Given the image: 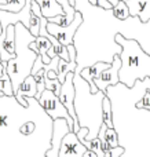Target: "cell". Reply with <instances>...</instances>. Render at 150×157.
Listing matches in <instances>:
<instances>
[{"label": "cell", "instance_id": "cell-19", "mask_svg": "<svg viewBox=\"0 0 150 157\" xmlns=\"http://www.w3.org/2000/svg\"><path fill=\"white\" fill-rule=\"evenodd\" d=\"M46 69H40L39 72H36L33 76L36 78V83H37V94H36V98H40L43 91L46 90Z\"/></svg>", "mask_w": 150, "mask_h": 157}, {"label": "cell", "instance_id": "cell-3", "mask_svg": "<svg viewBox=\"0 0 150 157\" xmlns=\"http://www.w3.org/2000/svg\"><path fill=\"white\" fill-rule=\"evenodd\" d=\"M74 88V110L79 120V125L88 128V135L85 139H94L98 136L101 127L103 124V98L106 97V92L101 91L94 94L91 91V86L84 77L80 75V72H74L73 76Z\"/></svg>", "mask_w": 150, "mask_h": 157}, {"label": "cell", "instance_id": "cell-17", "mask_svg": "<svg viewBox=\"0 0 150 157\" xmlns=\"http://www.w3.org/2000/svg\"><path fill=\"white\" fill-rule=\"evenodd\" d=\"M103 123L109 128H113V110H112V101L110 98L105 97L103 98Z\"/></svg>", "mask_w": 150, "mask_h": 157}, {"label": "cell", "instance_id": "cell-2", "mask_svg": "<svg viewBox=\"0 0 150 157\" xmlns=\"http://www.w3.org/2000/svg\"><path fill=\"white\" fill-rule=\"evenodd\" d=\"M149 80H138L134 87L120 81L106 90L112 101L113 128L124 147L120 157H150V110L137 105L148 92Z\"/></svg>", "mask_w": 150, "mask_h": 157}, {"label": "cell", "instance_id": "cell-29", "mask_svg": "<svg viewBox=\"0 0 150 157\" xmlns=\"http://www.w3.org/2000/svg\"><path fill=\"white\" fill-rule=\"evenodd\" d=\"M109 2L112 3V4H113V7H114V6H116V4H117V3H118V0H109Z\"/></svg>", "mask_w": 150, "mask_h": 157}, {"label": "cell", "instance_id": "cell-25", "mask_svg": "<svg viewBox=\"0 0 150 157\" xmlns=\"http://www.w3.org/2000/svg\"><path fill=\"white\" fill-rule=\"evenodd\" d=\"M98 7L103 8V10H112L113 8V4L109 2V0H98Z\"/></svg>", "mask_w": 150, "mask_h": 157}, {"label": "cell", "instance_id": "cell-30", "mask_svg": "<svg viewBox=\"0 0 150 157\" xmlns=\"http://www.w3.org/2000/svg\"><path fill=\"white\" fill-rule=\"evenodd\" d=\"M69 2H70V4H72V6H74V3H76V0H69Z\"/></svg>", "mask_w": 150, "mask_h": 157}, {"label": "cell", "instance_id": "cell-7", "mask_svg": "<svg viewBox=\"0 0 150 157\" xmlns=\"http://www.w3.org/2000/svg\"><path fill=\"white\" fill-rule=\"evenodd\" d=\"M81 24H83V14L80 11H77L76 15H74V19L69 25L61 26V25H57L54 22H47V30L52 36H55L63 46H69V44H73L74 35H76L77 29H79V26Z\"/></svg>", "mask_w": 150, "mask_h": 157}, {"label": "cell", "instance_id": "cell-13", "mask_svg": "<svg viewBox=\"0 0 150 157\" xmlns=\"http://www.w3.org/2000/svg\"><path fill=\"white\" fill-rule=\"evenodd\" d=\"M131 17H139L142 22L150 21V0H126Z\"/></svg>", "mask_w": 150, "mask_h": 157}, {"label": "cell", "instance_id": "cell-22", "mask_svg": "<svg viewBox=\"0 0 150 157\" xmlns=\"http://www.w3.org/2000/svg\"><path fill=\"white\" fill-rule=\"evenodd\" d=\"M40 18H39L36 14L32 13V18H30V26H29V30L33 33L35 36H39L40 33Z\"/></svg>", "mask_w": 150, "mask_h": 157}, {"label": "cell", "instance_id": "cell-27", "mask_svg": "<svg viewBox=\"0 0 150 157\" xmlns=\"http://www.w3.org/2000/svg\"><path fill=\"white\" fill-rule=\"evenodd\" d=\"M3 69H4V65H3V62H0V75L3 73ZM0 95H3L2 91H0Z\"/></svg>", "mask_w": 150, "mask_h": 157}, {"label": "cell", "instance_id": "cell-11", "mask_svg": "<svg viewBox=\"0 0 150 157\" xmlns=\"http://www.w3.org/2000/svg\"><path fill=\"white\" fill-rule=\"evenodd\" d=\"M0 55L2 61H10L15 58V25L11 24L7 28L6 39L3 46H0Z\"/></svg>", "mask_w": 150, "mask_h": 157}, {"label": "cell", "instance_id": "cell-12", "mask_svg": "<svg viewBox=\"0 0 150 157\" xmlns=\"http://www.w3.org/2000/svg\"><path fill=\"white\" fill-rule=\"evenodd\" d=\"M36 94H37V83L35 76L29 75L19 86L18 91L15 92V98L22 105H28V97H36Z\"/></svg>", "mask_w": 150, "mask_h": 157}, {"label": "cell", "instance_id": "cell-9", "mask_svg": "<svg viewBox=\"0 0 150 157\" xmlns=\"http://www.w3.org/2000/svg\"><path fill=\"white\" fill-rule=\"evenodd\" d=\"M120 68H121V58L118 54H116L114 58H113L112 65L107 69H105L99 77L94 78V84L98 87V90L106 92L109 86H114V84L120 83V77H118Z\"/></svg>", "mask_w": 150, "mask_h": 157}, {"label": "cell", "instance_id": "cell-28", "mask_svg": "<svg viewBox=\"0 0 150 157\" xmlns=\"http://www.w3.org/2000/svg\"><path fill=\"white\" fill-rule=\"evenodd\" d=\"M88 2H90L92 6H96V4H98V0H88Z\"/></svg>", "mask_w": 150, "mask_h": 157}, {"label": "cell", "instance_id": "cell-5", "mask_svg": "<svg viewBox=\"0 0 150 157\" xmlns=\"http://www.w3.org/2000/svg\"><path fill=\"white\" fill-rule=\"evenodd\" d=\"M35 36L22 22L15 24V58L7 61V73L10 75L13 81L14 94L18 91L19 86L29 75H32V69L37 59L39 54L30 48V43L36 40Z\"/></svg>", "mask_w": 150, "mask_h": 157}, {"label": "cell", "instance_id": "cell-4", "mask_svg": "<svg viewBox=\"0 0 150 157\" xmlns=\"http://www.w3.org/2000/svg\"><path fill=\"white\" fill-rule=\"evenodd\" d=\"M116 41L123 47L118 54L121 58V68L118 72L121 83L134 87L138 80L150 77V54L143 50L139 41L124 37L121 33L116 35Z\"/></svg>", "mask_w": 150, "mask_h": 157}, {"label": "cell", "instance_id": "cell-21", "mask_svg": "<svg viewBox=\"0 0 150 157\" xmlns=\"http://www.w3.org/2000/svg\"><path fill=\"white\" fill-rule=\"evenodd\" d=\"M106 141H107V144H109L112 147L118 146V136H117V132H116L114 128H107V131H106Z\"/></svg>", "mask_w": 150, "mask_h": 157}, {"label": "cell", "instance_id": "cell-1", "mask_svg": "<svg viewBox=\"0 0 150 157\" xmlns=\"http://www.w3.org/2000/svg\"><path fill=\"white\" fill-rule=\"evenodd\" d=\"M54 138V119L36 97L22 105L0 95V157H47Z\"/></svg>", "mask_w": 150, "mask_h": 157}, {"label": "cell", "instance_id": "cell-18", "mask_svg": "<svg viewBox=\"0 0 150 157\" xmlns=\"http://www.w3.org/2000/svg\"><path fill=\"white\" fill-rule=\"evenodd\" d=\"M26 4V0H7L6 4H0V10L11 11V13H19Z\"/></svg>", "mask_w": 150, "mask_h": 157}, {"label": "cell", "instance_id": "cell-14", "mask_svg": "<svg viewBox=\"0 0 150 157\" xmlns=\"http://www.w3.org/2000/svg\"><path fill=\"white\" fill-rule=\"evenodd\" d=\"M110 65H112V63H109V62H96V63H94V65L84 68L81 72H80V75H81V76L84 77L85 80L88 81V83H90V86H91V91H92L94 94L99 91L98 87H96L95 84H94V78H96V77L101 76L102 72H103L105 69L109 68Z\"/></svg>", "mask_w": 150, "mask_h": 157}, {"label": "cell", "instance_id": "cell-23", "mask_svg": "<svg viewBox=\"0 0 150 157\" xmlns=\"http://www.w3.org/2000/svg\"><path fill=\"white\" fill-rule=\"evenodd\" d=\"M124 153V147L123 146H116V147H109L105 152V157H120Z\"/></svg>", "mask_w": 150, "mask_h": 157}, {"label": "cell", "instance_id": "cell-15", "mask_svg": "<svg viewBox=\"0 0 150 157\" xmlns=\"http://www.w3.org/2000/svg\"><path fill=\"white\" fill-rule=\"evenodd\" d=\"M36 46H37V52L41 55V59H43L44 63H51L52 62V58L48 57V50H51L52 47V43L48 37L46 36H40L39 35L36 37Z\"/></svg>", "mask_w": 150, "mask_h": 157}, {"label": "cell", "instance_id": "cell-20", "mask_svg": "<svg viewBox=\"0 0 150 157\" xmlns=\"http://www.w3.org/2000/svg\"><path fill=\"white\" fill-rule=\"evenodd\" d=\"M46 88L54 91L55 94L59 97L61 88H62V83L59 81V78H50L48 76H47V72H46Z\"/></svg>", "mask_w": 150, "mask_h": 157}, {"label": "cell", "instance_id": "cell-24", "mask_svg": "<svg viewBox=\"0 0 150 157\" xmlns=\"http://www.w3.org/2000/svg\"><path fill=\"white\" fill-rule=\"evenodd\" d=\"M139 108H146V109H149L150 110V91L148 90V92L145 94V97L142 98V99L139 101V102L137 103Z\"/></svg>", "mask_w": 150, "mask_h": 157}, {"label": "cell", "instance_id": "cell-26", "mask_svg": "<svg viewBox=\"0 0 150 157\" xmlns=\"http://www.w3.org/2000/svg\"><path fill=\"white\" fill-rule=\"evenodd\" d=\"M84 157H98V155H96L94 150H91V149H88L87 152L84 153Z\"/></svg>", "mask_w": 150, "mask_h": 157}, {"label": "cell", "instance_id": "cell-31", "mask_svg": "<svg viewBox=\"0 0 150 157\" xmlns=\"http://www.w3.org/2000/svg\"><path fill=\"white\" fill-rule=\"evenodd\" d=\"M0 62H2V55H0Z\"/></svg>", "mask_w": 150, "mask_h": 157}, {"label": "cell", "instance_id": "cell-16", "mask_svg": "<svg viewBox=\"0 0 150 157\" xmlns=\"http://www.w3.org/2000/svg\"><path fill=\"white\" fill-rule=\"evenodd\" d=\"M113 14H114L116 18L121 19V21H126L127 18L131 17L129 8H128V6H127L126 0H118V3L113 7Z\"/></svg>", "mask_w": 150, "mask_h": 157}, {"label": "cell", "instance_id": "cell-8", "mask_svg": "<svg viewBox=\"0 0 150 157\" xmlns=\"http://www.w3.org/2000/svg\"><path fill=\"white\" fill-rule=\"evenodd\" d=\"M87 150L88 147L84 144H81L77 134L69 131L62 138L58 157H84V153Z\"/></svg>", "mask_w": 150, "mask_h": 157}, {"label": "cell", "instance_id": "cell-10", "mask_svg": "<svg viewBox=\"0 0 150 157\" xmlns=\"http://www.w3.org/2000/svg\"><path fill=\"white\" fill-rule=\"evenodd\" d=\"M70 131L69 123L66 121V119H57L54 120V138H52V146L47 153V157H58L61 147V142L62 138Z\"/></svg>", "mask_w": 150, "mask_h": 157}, {"label": "cell", "instance_id": "cell-6", "mask_svg": "<svg viewBox=\"0 0 150 157\" xmlns=\"http://www.w3.org/2000/svg\"><path fill=\"white\" fill-rule=\"evenodd\" d=\"M39 102L40 105L44 108V110L50 114L54 120L57 119H66V121L69 123V127H70V131H73L74 127V120L73 117L70 116L69 110L66 109V106L62 103V101L59 99L57 94L51 90H44L41 97L39 98Z\"/></svg>", "mask_w": 150, "mask_h": 157}]
</instances>
